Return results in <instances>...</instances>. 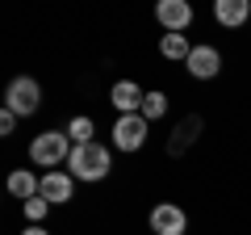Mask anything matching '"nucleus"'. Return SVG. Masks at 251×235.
Listing matches in <instances>:
<instances>
[{"label": "nucleus", "mask_w": 251, "mask_h": 235, "mask_svg": "<svg viewBox=\"0 0 251 235\" xmlns=\"http://www.w3.org/2000/svg\"><path fill=\"white\" fill-rule=\"evenodd\" d=\"M109 168H113V155H109L105 143H80V147H72L67 172H72L75 181H105Z\"/></svg>", "instance_id": "nucleus-1"}, {"label": "nucleus", "mask_w": 251, "mask_h": 235, "mask_svg": "<svg viewBox=\"0 0 251 235\" xmlns=\"http://www.w3.org/2000/svg\"><path fill=\"white\" fill-rule=\"evenodd\" d=\"M72 139H67V130H42V135L29 143V160L38 164V168H46V172H54L59 164H67L72 160Z\"/></svg>", "instance_id": "nucleus-2"}, {"label": "nucleus", "mask_w": 251, "mask_h": 235, "mask_svg": "<svg viewBox=\"0 0 251 235\" xmlns=\"http://www.w3.org/2000/svg\"><path fill=\"white\" fill-rule=\"evenodd\" d=\"M38 105H42V88H38V80L17 76V80L9 84V92H4V109L17 114V118H29V114H38Z\"/></svg>", "instance_id": "nucleus-3"}, {"label": "nucleus", "mask_w": 251, "mask_h": 235, "mask_svg": "<svg viewBox=\"0 0 251 235\" xmlns=\"http://www.w3.org/2000/svg\"><path fill=\"white\" fill-rule=\"evenodd\" d=\"M147 143V118L143 114H122L113 122V147L117 151H138Z\"/></svg>", "instance_id": "nucleus-4"}, {"label": "nucleus", "mask_w": 251, "mask_h": 235, "mask_svg": "<svg viewBox=\"0 0 251 235\" xmlns=\"http://www.w3.org/2000/svg\"><path fill=\"white\" fill-rule=\"evenodd\" d=\"M155 21H159L168 34H184L193 26V4L188 0H159L155 4Z\"/></svg>", "instance_id": "nucleus-5"}, {"label": "nucleus", "mask_w": 251, "mask_h": 235, "mask_svg": "<svg viewBox=\"0 0 251 235\" xmlns=\"http://www.w3.org/2000/svg\"><path fill=\"white\" fill-rule=\"evenodd\" d=\"M184 227H188V218L176 202H159L151 210V231L155 235H184Z\"/></svg>", "instance_id": "nucleus-6"}, {"label": "nucleus", "mask_w": 251, "mask_h": 235, "mask_svg": "<svg viewBox=\"0 0 251 235\" xmlns=\"http://www.w3.org/2000/svg\"><path fill=\"white\" fill-rule=\"evenodd\" d=\"M72 189H75V176H72V172H63V168H54V172L42 176V198L50 202V206L72 202Z\"/></svg>", "instance_id": "nucleus-7"}, {"label": "nucleus", "mask_w": 251, "mask_h": 235, "mask_svg": "<svg viewBox=\"0 0 251 235\" xmlns=\"http://www.w3.org/2000/svg\"><path fill=\"white\" fill-rule=\"evenodd\" d=\"M109 101H113V109H117V114H143L147 92L138 88L134 80H117V84H113V92H109Z\"/></svg>", "instance_id": "nucleus-8"}, {"label": "nucleus", "mask_w": 251, "mask_h": 235, "mask_svg": "<svg viewBox=\"0 0 251 235\" xmlns=\"http://www.w3.org/2000/svg\"><path fill=\"white\" fill-rule=\"evenodd\" d=\"M188 72L197 76V80H214L218 67H222V55L214 51V46H193V55H188Z\"/></svg>", "instance_id": "nucleus-9"}, {"label": "nucleus", "mask_w": 251, "mask_h": 235, "mask_svg": "<svg viewBox=\"0 0 251 235\" xmlns=\"http://www.w3.org/2000/svg\"><path fill=\"white\" fill-rule=\"evenodd\" d=\"M9 193L21 202V206H25L29 198H38V193H42V176H34L29 168H17V172L9 176Z\"/></svg>", "instance_id": "nucleus-10"}, {"label": "nucleus", "mask_w": 251, "mask_h": 235, "mask_svg": "<svg viewBox=\"0 0 251 235\" xmlns=\"http://www.w3.org/2000/svg\"><path fill=\"white\" fill-rule=\"evenodd\" d=\"M214 17H218V26L234 29V26H243V21L251 17V4H247V0H218V4H214Z\"/></svg>", "instance_id": "nucleus-11"}, {"label": "nucleus", "mask_w": 251, "mask_h": 235, "mask_svg": "<svg viewBox=\"0 0 251 235\" xmlns=\"http://www.w3.org/2000/svg\"><path fill=\"white\" fill-rule=\"evenodd\" d=\"M159 55H163V59H184V63H188L193 46H188V38H184V34H163V42H159Z\"/></svg>", "instance_id": "nucleus-12"}, {"label": "nucleus", "mask_w": 251, "mask_h": 235, "mask_svg": "<svg viewBox=\"0 0 251 235\" xmlns=\"http://www.w3.org/2000/svg\"><path fill=\"white\" fill-rule=\"evenodd\" d=\"M92 135H97V122H92V118L80 114V118H72V122H67V139H72L75 147H80V143H97Z\"/></svg>", "instance_id": "nucleus-13"}, {"label": "nucleus", "mask_w": 251, "mask_h": 235, "mask_svg": "<svg viewBox=\"0 0 251 235\" xmlns=\"http://www.w3.org/2000/svg\"><path fill=\"white\" fill-rule=\"evenodd\" d=\"M163 114H168V97H163V92H147V101H143V118H147V122H159Z\"/></svg>", "instance_id": "nucleus-14"}, {"label": "nucleus", "mask_w": 251, "mask_h": 235, "mask_svg": "<svg viewBox=\"0 0 251 235\" xmlns=\"http://www.w3.org/2000/svg\"><path fill=\"white\" fill-rule=\"evenodd\" d=\"M46 214H50V202H46L42 193L25 202V218H29V223H34V227H42V218H46Z\"/></svg>", "instance_id": "nucleus-15"}, {"label": "nucleus", "mask_w": 251, "mask_h": 235, "mask_svg": "<svg viewBox=\"0 0 251 235\" xmlns=\"http://www.w3.org/2000/svg\"><path fill=\"white\" fill-rule=\"evenodd\" d=\"M197 130H201V118H188L184 126L176 130V143H172V151H180V147H184L188 139H197Z\"/></svg>", "instance_id": "nucleus-16"}, {"label": "nucleus", "mask_w": 251, "mask_h": 235, "mask_svg": "<svg viewBox=\"0 0 251 235\" xmlns=\"http://www.w3.org/2000/svg\"><path fill=\"white\" fill-rule=\"evenodd\" d=\"M13 126H17V114L4 109V114H0V135H13Z\"/></svg>", "instance_id": "nucleus-17"}, {"label": "nucleus", "mask_w": 251, "mask_h": 235, "mask_svg": "<svg viewBox=\"0 0 251 235\" xmlns=\"http://www.w3.org/2000/svg\"><path fill=\"white\" fill-rule=\"evenodd\" d=\"M25 235H50L46 227H25Z\"/></svg>", "instance_id": "nucleus-18"}]
</instances>
